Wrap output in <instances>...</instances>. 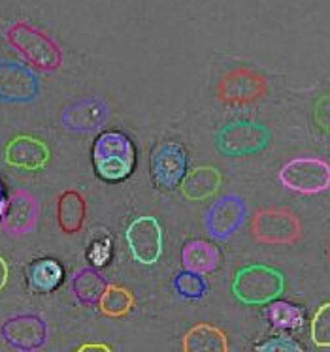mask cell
<instances>
[{
    "mask_svg": "<svg viewBox=\"0 0 330 352\" xmlns=\"http://www.w3.org/2000/svg\"><path fill=\"white\" fill-rule=\"evenodd\" d=\"M94 173L106 183L129 179L136 166V147L127 134L117 130L101 132L93 144Z\"/></svg>",
    "mask_w": 330,
    "mask_h": 352,
    "instance_id": "cell-1",
    "label": "cell"
},
{
    "mask_svg": "<svg viewBox=\"0 0 330 352\" xmlns=\"http://www.w3.org/2000/svg\"><path fill=\"white\" fill-rule=\"evenodd\" d=\"M6 42L40 72H57L63 66V51L59 43L30 23L15 21L10 25L6 30Z\"/></svg>",
    "mask_w": 330,
    "mask_h": 352,
    "instance_id": "cell-2",
    "label": "cell"
},
{
    "mask_svg": "<svg viewBox=\"0 0 330 352\" xmlns=\"http://www.w3.org/2000/svg\"><path fill=\"white\" fill-rule=\"evenodd\" d=\"M285 275L266 264H245L238 267L230 292L244 305H268L285 292Z\"/></svg>",
    "mask_w": 330,
    "mask_h": 352,
    "instance_id": "cell-3",
    "label": "cell"
},
{
    "mask_svg": "<svg viewBox=\"0 0 330 352\" xmlns=\"http://www.w3.org/2000/svg\"><path fill=\"white\" fill-rule=\"evenodd\" d=\"M272 132L268 126L255 121H230L223 124L216 132V147L217 151L230 158L251 157L257 153L265 151L270 144Z\"/></svg>",
    "mask_w": 330,
    "mask_h": 352,
    "instance_id": "cell-4",
    "label": "cell"
},
{
    "mask_svg": "<svg viewBox=\"0 0 330 352\" xmlns=\"http://www.w3.org/2000/svg\"><path fill=\"white\" fill-rule=\"evenodd\" d=\"M278 179L298 195H319L330 188V164L319 157H298L280 170Z\"/></svg>",
    "mask_w": 330,
    "mask_h": 352,
    "instance_id": "cell-5",
    "label": "cell"
},
{
    "mask_svg": "<svg viewBox=\"0 0 330 352\" xmlns=\"http://www.w3.org/2000/svg\"><path fill=\"white\" fill-rule=\"evenodd\" d=\"M125 239L132 258L142 266H155L165 251V234L157 217H136L127 226Z\"/></svg>",
    "mask_w": 330,
    "mask_h": 352,
    "instance_id": "cell-6",
    "label": "cell"
},
{
    "mask_svg": "<svg viewBox=\"0 0 330 352\" xmlns=\"http://www.w3.org/2000/svg\"><path fill=\"white\" fill-rule=\"evenodd\" d=\"M251 232L258 243L293 245L300 241L302 224L287 209H260L253 217Z\"/></svg>",
    "mask_w": 330,
    "mask_h": 352,
    "instance_id": "cell-7",
    "label": "cell"
},
{
    "mask_svg": "<svg viewBox=\"0 0 330 352\" xmlns=\"http://www.w3.org/2000/svg\"><path fill=\"white\" fill-rule=\"evenodd\" d=\"M266 94V79L258 72L238 66L225 74L217 83V98L225 106H245L260 100Z\"/></svg>",
    "mask_w": 330,
    "mask_h": 352,
    "instance_id": "cell-8",
    "label": "cell"
},
{
    "mask_svg": "<svg viewBox=\"0 0 330 352\" xmlns=\"http://www.w3.org/2000/svg\"><path fill=\"white\" fill-rule=\"evenodd\" d=\"M40 78L17 60H0V102L30 104L40 96Z\"/></svg>",
    "mask_w": 330,
    "mask_h": 352,
    "instance_id": "cell-9",
    "label": "cell"
},
{
    "mask_svg": "<svg viewBox=\"0 0 330 352\" xmlns=\"http://www.w3.org/2000/svg\"><path fill=\"white\" fill-rule=\"evenodd\" d=\"M151 179L161 190H174L187 175V151L178 142H165L151 151Z\"/></svg>",
    "mask_w": 330,
    "mask_h": 352,
    "instance_id": "cell-10",
    "label": "cell"
},
{
    "mask_svg": "<svg viewBox=\"0 0 330 352\" xmlns=\"http://www.w3.org/2000/svg\"><path fill=\"white\" fill-rule=\"evenodd\" d=\"M247 219V206L238 195H223L214 201L204 217V226L217 241H227L244 226Z\"/></svg>",
    "mask_w": 330,
    "mask_h": 352,
    "instance_id": "cell-11",
    "label": "cell"
},
{
    "mask_svg": "<svg viewBox=\"0 0 330 352\" xmlns=\"http://www.w3.org/2000/svg\"><path fill=\"white\" fill-rule=\"evenodd\" d=\"M8 346L21 352L40 351L48 343V324L40 315L19 313L8 318L0 328Z\"/></svg>",
    "mask_w": 330,
    "mask_h": 352,
    "instance_id": "cell-12",
    "label": "cell"
},
{
    "mask_svg": "<svg viewBox=\"0 0 330 352\" xmlns=\"http://www.w3.org/2000/svg\"><path fill=\"white\" fill-rule=\"evenodd\" d=\"M110 108L102 98L87 96L81 100L72 102L61 113V124L68 132L76 134H89L94 130H101L104 122L108 121Z\"/></svg>",
    "mask_w": 330,
    "mask_h": 352,
    "instance_id": "cell-13",
    "label": "cell"
},
{
    "mask_svg": "<svg viewBox=\"0 0 330 352\" xmlns=\"http://www.w3.org/2000/svg\"><path fill=\"white\" fill-rule=\"evenodd\" d=\"M38 215H40V208L37 198L27 190H15L8 198L0 226L10 236H27L37 228Z\"/></svg>",
    "mask_w": 330,
    "mask_h": 352,
    "instance_id": "cell-14",
    "label": "cell"
},
{
    "mask_svg": "<svg viewBox=\"0 0 330 352\" xmlns=\"http://www.w3.org/2000/svg\"><path fill=\"white\" fill-rule=\"evenodd\" d=\"M50 145L38 138L21 136L12 138L4 147V160L8 166L23 172H38L50 164Z\"/></svg>",
    "mask_w": 330,
    "mask_h": 352,
    "instance_id": "cell-15",
    "label": "cell"
},
{
    "mask_svg": "<svg viewBox=\"0 0 330 352\" xmlns=\"http://www.w3.org/2000/svg\"><path fill=\"white\" fill-rule=\"evenodd\" d=\"M223 183L221 172L214 166H196L181 181V195L189 201H204L216 195Z\"/></svg>",
    "mask_w": 330,
    "mask_h": 352,
    "instance_id": "cell-16",
    "label": "cell"
},
{
    "mask_svg": "<svg viewBox=\"0 0 330 352\" xmlns=\"http://www.w3.org/2000/svg\"><path fill=\"white\" fill-rule=\"evenodd\" d=\"M181 264H183V270L209 275L221 266V252L216 245L206 239H191L181 251Z\"/></svg>",
    "mask_w": 330,
    "mask_h": 352,
    "instance_id": "cell-17",
    "label": "cell"
},
{
    "mask_svg": "<svg viewBox=\"0 0 330 352\" xmlns=\"http://www.w3.org/2000/svg\"><path fill=\"white\" fill-rule=\"evenodd\" d=\"M181 346L185 352H227L230 345L227 333L219 326L198 322L187 330Z\"/></svg>",
    "mask_w": 330,
    "mask_h": 352,
    "instance_id": "cell-18",
    "label": "cell"
},
{
    "mask_svg": "<svg viewBox=\"0 0 330 352\" xmlns=\"http://www.w3.org/2000/svg\"><path fill=\"white\" fill-rule=\"evenodd\" d=\"M87 217V201L83 195L76 188H68L57 200V223L59 228L74 236L83 228Z\"/></svg>",
    "mask_w": 330,
    "mask_h": 352,
    "instance_id": "cell-19",
    "label": "cell"
},
{
    "mask_svg": "<svg viewBox=\"0 0 330 352\" xmlns=\"http://www.w3.org/2000/svg\"><path fill=\"white\" fill-rule=\"evenodd\" d=\"M63 279H65V270L55 258L37 260L34 264H30L27 272V283L30 290H34L37 294H50L57 290Z\"/></svg>",
    "mask_w": 330,
    "mask_h": 352,
    "instance_id": "cell-20",
    "label": "cell"
},
{
    "mask_svg": "<svg viewBox=\"0 0 330 352\" xmlns=\"http://www.w3.org/2000/svg\"><path fill=\"white\" fill-rule=\"evenodd\" d=\"M108 287L106 279L93 267H83L72 279L74 298L83 305H99L104 288Z\"/></svg>",
    "mask_w": 330,
    "mask_h": 352,
    "instance_id": "cell-21",
    "label": "cell"
},
{
    "mask_svg": "<svg viewBox=\"0 0 330 352\" xmlns=\"http://www.w3.org/2000/svg\"><path fill=\"white\" fill-rule=\"evenodd\" d=\"M136 305V298L130 292L129 288L108 283V287L104 288L101 300H99V309L102 315L110 316V318H121L127 316L130 311Z\"/></svg>",
    "mask_w": 330,
    "mask_h": 352,
    "instance_id": "cell-22",
    "label": "cell"
},
{
    "mask_svg": "<svg viewBox=\"0 0 330 352\" xmlns=\"http://www.w3.org/2000/svg\"><path fill=\"white\" fill-rule=\"evenodd\" d=\"M266 316L274 328H280V330H298L304 326V311L298 305L281 302L280 298L268 303Z\"/></svg>",
    "mask_w": 330,
    "mask_h": 352,
    "instance_id": "cell-23",
    "label": "cell"
},
{
    "mask_svg": "<svg viewBox=\"0 0 330 352\" xmlns=\"http://www.w3.org/2000/svg\"><path fill=\"white\" fill-rule=\"evenodd\" d=\"M172 285L178 296L185 298V300H202L208 294V283L204 279V275L194 274L189 270H183L174 275Z\"/></svg>",
    "mask_w": 330,
    "mask_h": 352,
    "instance_id": "cell-24",
    "label": "cell"
},
{
    "mask_svg": "<svg viewBox=\"0 0 330 352\" xmlns=\"http://www.w3.org/2000/svg\"><path fill=\"white\" fill-rule=\"evenodd\" d=\"M311 341L319 349H330V302L319 305V309L313 313L311 324H309Z\"/></svg>",
    "mask_w": 330,
    "mask_h": 352,
    "instance_id": "cell-25",
    "label": "cell"
},
{
    "mask_svg": "<svg viewBox=\"0 0 330 352\" xmlns=\"http://www.w3.org/2000/svg\"><path fill=\"white\" fill-rule=\"evenodd\" d=\"M255 351H268V352H302V346L293 341V339L283 338V336H276V338H270L262 341V343H257L255 345Z\"/></svg>",
    "mask_w": 330,
    "mask_h": 352,
    "instance_id": "cell-26",
    "label": "cell"
},
{
    "mask_svg": "<svg viewBox=\"0 0 330 352\" xmlns=\"http://www.w3.org/2000/svg\"><path fill=\"white\" fill-rule=\"evenodd\" d=\"M89 260H91V264L96 267L106 266L112 258V239L110 237H102L99 241H94L91 245V251H89Z\"/></svg>",
    "mask_w": 330,
    "mask_h": 352,
    "instance_id": "cell-27",
    "label": "cell"
},
{
    "mask_svg": "<svg viewBox=\"0 0 330 352\" xmlns=\"http://www.w3.org/2000/svg\"><path fill=\"white\" fill-rule=\"evenodd\" d=\"M313 117L317 126L330 136V94H323L317 98L313 106Z\"/></svg>",
    "mask_w": 330,
    "mask_h": 352,
    "instance_id": "cell-28",
    "label": "cell"
},
{
    "mask_svg": "<svg viewBox=\"0 0 330 352\" xmlns=\"http://www.w3.org/2000/svg\"><path fill=\"white\" fill-rule=\"evenodd\" d=\"M8 279H10V267H8V262L4 260V256L0 254V292L6 288Z\"/></svg>",
    "mask_w": 330,
    "mask_h": 352,
    "instance_id": "cell-29",
    "label": "cell"
},
{
    "mask_svg": "<svg viewBox=\"0 0 330 352\" xmlns=\"http://www.w3.org/2000/svg\"><path fill=\"white\" fill-rule=\"evenodd\" d=\"M8 206V198H6V192H4V185H2V181H0V219L4 215V209Z\"/></svg>",
    "mask_w": 330,
    "mask_h": 352,
    "instance_id": "cell-30",
    "label": "cell"
},
{
    "mask_svg": "<svg viewBox=\"0 0 330 352\" xmlns=\"http://www.w3.org/2000/svg\"><path fill=\"white\" fill-rule=\"evenodd\" d=\"M87 349H93V351H112L110 345H81L78 351H87Z\"/></svg>",
    "mask_w": 330,
    "mask_h": 352,
    "instance_id": "cell-31",
    "label": "cell"
}]
</instances>
